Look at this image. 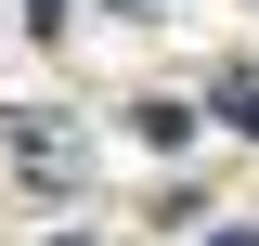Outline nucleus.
<instances>
[{"instance_id": "1", "label": "nucleus", "mask_w": 259, "mask_h": 246, "mask_svg": "<svg viewBox=\"0 0 259 246\" xmlns=\"http://www.w3.org/2000/svg\"><path fill=\"white\" fill-rule=\"evenodd\" d=\"M221 117H233V130H259V65H233V78H221Z\"/></svg>"}, {"instance_id": "2", "label": "nucleus", "mask_w": 259, "mask_h": 246, "mask_svg": "<svg viewBox=\"0 0 259 246\" xmlns=\"http://www.w3.org/2000/svg\"><path fill=\"white\" fill-rule=\"evenodd\" d=\"M26 26H39V39H65V0H26Z\"/></svg>"}, {"instance_id": "3", "label": "nucleus", "mask_w": 259, "mask_h": 246, "mask_svg": "<svg viewBox=\"0 0 259 246\" xmlns=\"http://www.w3.org/2000/svg\"><path fill=\"white\" fill-rule=\"evenodd\" d=\"M194 246H259V233H194Z\"/></svg>"}, {"instance_id": "4", "label": "nucleus", "mask_w": 259, "mask_h": 246, "mask_svg": "<svg viewBox=\"0 0 259 246\" xmlns=\"http://www.w3.org/2000/svg\"><path fill=\"white\" fill-rule=\"evenodd\" d=\"M52 246H91V233H52Z\"/></svg>"}]
</instances>
